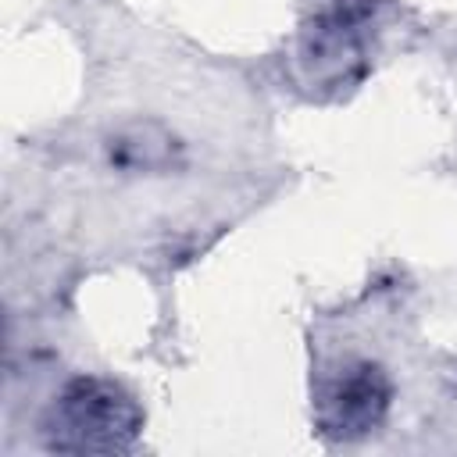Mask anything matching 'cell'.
<instances>
[{"instance_id": "1", "label": "cell", "mask_w": 457, "mask_h": 457, "mask_svg": "<svg viewBox=\"0 0 457 457\" xmlns=\"http://www.w3.org/2000/svg\"><path fill=\"white\" fill-rule=\"evenodd\" d=\"M136 411L104 382H75L64 396L61 432L79 436L71 450H114L136 428Z\"/></svg>"}, {"instance_id": "2", "label": "cell", "mask_w": 457, "mask_h": 457, "mask_svg": "<svg viewBox=\"0 0 457 457\" xmlns=\"http://www.w3.org/2000/svg\"><path fill=\"white\" fill-rule=\"evenodd\" d=\"M389 407V382L375 364H350L321 400V425L343 439L371 432Z\"/></svg>"}]
</instances>
